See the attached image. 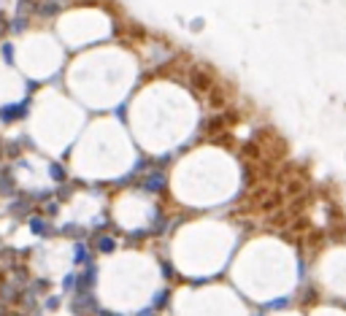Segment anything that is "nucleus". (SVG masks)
<instances>
[{
	"instance_id": "obj_1",
	"label": "nucleus",
	"mask_w": 346,
	"mask_h": 316,
	"mask_svg": "<svg viewBox=\"0 0 346 316\" xmlns=\"http://www.w3.org/2000/svg\"><path fill=\"white\" fill-rule=\"evenodd\" d=\"M22 114H25V103H22V105H6V108H0V117H3L6 122L22 117Z\"/></svg>"
},
{
	"instance_id": "obj_2",
	"label": "nucleus",
	"mask_w": 346,
	"mask_h": 316,
	"mask_svg": "<svg viewBox=\"0 0 346 316\" xmlns=\"http://www.w3.org/2000/svg\"><path fill=\"white\" fill-rule=\"evenodd\" d=\"M100 252H114V241H111V238H100Z\"/></svg>"
},
{
	"instance_id": "obj_3",
	"label": "nucleus",
	"mask_w": 346,
	"mask_h": 316,
	"mask_svg": "<svg viewBox=\"0 0 346 316\" xmlns=\"http://www.w3.org/2000/svg\"><path fill=\"white\" fill-rule=\"evenodd\" d=\"M30 230H33V233H44V222H41V219H33Z\"/></svg>"
},
{
	"instance_id": "obj_4",
	"label": "nucleus",
	"mask_w": 346,
	"mask_h": 316,
	"mask_svg": "<svg viewBox=\"0 0 346 316\" xmlns=\"http://www.w3.org/2000/svg\"><path fill=\"white\" fill-rule=\"evenodd\" d=\"M84 257H86V252H84V246L79 243V246H76V262L81 265V262H84Z\"/></svg>"
},
{
	"instance_id": "obj_5",
	"label": "nucleus",
	"mask_w": 346,
	"mask_h": 316,
	"mask_svg": "<svg viewBox=\"0 0 346 316\" xmlns=\"http://www.w3.org/2000/svg\"><path fill=\"white\" fill-rule=\"evenodd\" d=\"M52 178H57V181H62L65 176H62V168L60 165H52Z\"/></svg>"
},
{
	"instance_id": "obj_6",
	"label": "nucleus",
	"mask_w": 346,
	"mask_h": 316,
	"mask_svg": "<svg viewBox=\"0 0 346 316\" xmlns=\"http://www.w3.org/2000/svg\"><path fill=\"white\" fill-rule=\"evenodd\" d=\"M146 187H149V189H160V187H162V178H149Z\"/></svg>"
},
{
	"instance_id": "obj_7",
	"label": "nucleus",
	"mask_w": 346,
	"mask_h": 316,
	"mask_svg": "<svg viewBox=\"0 0 346 316\" xmlns=\"http://www.w3.org/2000/svg\"><path fill=\"white\" fill-rule=\"evenodd\" d=\"M282 305H287V300H284V298H282V300H273V303H271V308H282Z\"/></svg>"
}]
</instances>
